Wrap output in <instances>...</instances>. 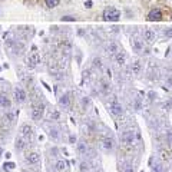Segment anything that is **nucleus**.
<instances>
[{"instance_id": "f257e3e1", "label": "nucleus", "mask_w": 172, "mask_h": 172, "mask_svg": "<svg viewBox=\"0 0 172 172\" xmlns=\"http://www.w3.org/2000/svg\"><path fill=\"white\" fill-rule=\"evenodd\" d=\"M120 17V11L115 7H106L103 10V20H108V22H116L119 20Z\"/></svg>"}, {"instance_id": "f03ea898", "label": "nucleus", "mask_w": 172, "mask_h": 172, "mask_svg": "<svg viewBox=\"0 0 172 172\" xmlns=\"http://www.w3.org/2000/svg\"><path fill=\"white\" fill-rule=\"evenodd\" d=\"M43 113H45V105H43V103H38V105H34L33 109H32V119H34V120L42 119Z\"/></svg>"}, {"instance_id": "7ed1b4c3", "label": "nucleus", "mask_w": 172, "mask_h": 172, "mask_svg": "<svg viewBox=\"0 0 172 172\" xmlns=\"http://www.w3.org/2000/svg\"><path fill=\"white\" fill-rule=\"evenodd\" d=\"M109 109H111V112H112L113 115H116V116H119V115H122V113H124L122 105L119 103V101H118L116 97H113L112 102L109 103Z\"/></svg>"}, {"instance_id": "20e7f679", "label": "nucleus", "mask_w": 172, "mask_h": 172, "mask_svg": "<svg viewBox=\"0 0 172 172\" xmlns=\"http://www.w3.org/2000/svg\"><path fill=\"white\" fill-rule=\"evenodd\" d=\"M120 141L126 145H131V143L135 142V132L134 131H125L120 136Z\"/></svg>"}, {"instance_id": "39448f33", "label": "nucleus", "mask_w": 172, "mask_h": 172, "mask_svg": "<svg viewBox=\"0 0 172 172\" xmlns=\"http://www.w3.org/2000/svg\"><path fill=\"white\" fill-rule=\"evenodd\" d=\"M38 63H40V55H39L38 52H33L29 56V59H27V66H29L30 69H33V67L38 66Z\"/></svg>"}, {"instance_id": "423d86ee", "label": "nucleus", "mask_w": 172, "mask_h": 172, "mask_svg": "<svg viewBox=\"0 0 172 172\" xmlns=\"http://www.w3.org/2000/svg\"><path fill=\"white\" fill-rule=\"evenodd\" d=\"M26 162L27 164H30V165H36V164H39L40 162V153H38V152H30V153H27L26 155Z\"/></svg>"}, {"instance_id": "0eeeda50", "label": "nucleus", "mask_w": 172, "mask_h": 172, "mask_svg": "<svg viewBox=\"0 0 172 172\" xmlns=\"http://www.w3.org/2000/svg\"><path fill=\"white\" fill-rule=\"evenodd\" d=\"M15 99L17 103H23L26 101V92L22 89V88H16L15 89Z\"/></svg>"}, {"instance_id": "6e6552de", "label": "nucleus", "mask_w": 172, "mask_h": 172, "mask_svg": "<svg viewBox=\"0 0 172 172\" xmlns=\"http://www.w3.org/2000/svg\"><path fill=\"white\" fill-rule=\"evenodd\" d=\"M20 132H22V136L25 139H30L32 138V135H33V128L30 126L29 124H25L22 126V131Z\"/></svg>"}, {"instance_id": "1a4fd4ad", "label": "nucleus", "mask_w": 172, "mask_h": 172, "mask_svg": "<svg viewBox=\"0 0 172 172\" xmlns=\"http://www.w3.org/2000/svg\"><path fill=\"white\" fill-rule=\"evenodd\" d=\"M162 19V13L161 10H158V9H153V10L149 11V15H148V20L149 22H158V20Z\"/></svg>"}, {"instance_id": "9d476101", "label": "nucleus", "mask_w": 172, "mask_h": 172, "mask_svg": "<svg viewBox=\"0 0 172 172\" xmlns=\"http://www.w3.org/2000/svg\"><path fill=\"white\" fill-rule=\"evenodd\" d=\"M0 108H3V109H10V108H11V101H10V97H7L6 95H0Z\"/></svg>"}, {"instance_id": "9b49d317", "label": "nucleus", "mask_w": 172, "mask_h": 172, "mask_svg": "<svg viewBox=\"0 0 172 172\" xmlns=\"http://www.w3.org/2000/svg\"><path fill=\"white\" fill-rule=\"evenodd\" d=\"M59 105L63 106V108H67L70 105V95L69 93H63L62 96L59 97Z\"/></svg>"}, {"instance_id": "f8f14e48", "label": "nucleus", "mask_w": 172, "mask_h": 172, "mask_svg": "<svg viewBox=\"0 0 172 172\" xmlns=\"http://www.w3.org/2000/svg\"><path fill=\"white\" fill-rule=\"evenodd\" d=\"M155 38H156V34H155V32H153L152 29H146L145 32H143V39H145L146 42H153Z\"/></svg>"}, {"instance_id": "ddd939ff", "label": "nucleus", "mask_w": 172, "mask_h": 172, "mask_svg": "<svg viewBox=\"0 0 172 172\" xmlns=\"http://www.w3.org/2000/svg\"><path fill=\"white\" fill-rule=\"evenodd\" d=\"M102 146H103V149H105V151H112L113 146H115V143H113V139L105 138L103 141H102Z\"/></svg>"}, {"instance_id": "4468645a", "label": "nucleus", "mask_w": 172, "mask_h": 172, "mask_svg": "<svg viewBox=\"0 0 172 172\" xmlns=\"http://www.w3.org/2000/svg\"><path fill=\"white\" fill-rule=\"evenodd\" d=\"M15 148L17 151H23V149H25V148H26V142H25V139H23V138H17V139H16Z\"/></svg>"}, {"instance_id": "2eb2a0df", "label": "nucleus", "mask_w": 172, "mask_h": 172, "mask_svg": "<svg viewBox=\"0 0 172 172\" xmlns=\"http://www.w3.org/2000/svg\"><path fill=\"white\" fill-rule=\"evenodd\" d=\"M55 168H56V171L63 172L65 169H66V162H65L63 159H59V161H56V164H55Z\"/></svg>"}, {"instance_id": "dca6fc26", "label": "nucleus", "mask_w": 172, "mask_h": 172, "mask_svg": "<svg viewBox=\"0 0 172 172\" xmlns=\"http://www.w3.org/2000/svg\"><path fill=\"white\" fill-rule=\"evenodd\" d=\"M17 115H19V111H17V112H7L6 115H4V120L10 124V122H13V120H15V118Z\"/></svg>"}, {"instance_id": "f3484780", "label": "nucleus", "mask_w": 172, "mask_h": 172, "mask_svg": "<svg viewBox=\"0 0 172 172\" xmlns=\"http://www.w3.org/2000/svg\"><path fill=\"white\" fill-rule=\"evenodd\" d=\"M78 152L80 153V155H86V153H88V145H86V142L78 143Z\"/></svg>"}, {"instance_id": "a211bd4d", "label": "nucleus", "mask_w": 172, "mask_h": 172, "mask_svg": "<svg viewBox=\"0 0 172 172\" xmlns=\"http://www.w3.org/2000/svg\"><path fill=\"white\" fill-rule=\"evenodd\" d=\"M106 50H108V53H111V55H116V53L119 52V50H118V45H116V43H109V46L106 48Z\"/></svg>"}, {"instance_id": "6ab92c4d", "label": "nucleus", "mask_w": 172, "mask_h": 172, "mask_svg": "<svg viewBox=\"0 0 172 172\" xmlns=\"http://www.w3.org/2000/svg\"><path fill=\"white\" fill-rule=\"evenodd\" d=\"M115 59H116V62H118V65H124L125 63V53L118 52L115 55Z\"/></svg>"}, {"instance_id": "aec40b11", "label": "nucleus", "mask_w": 172, "mask_h": 172, "mask_svg": "<svg viewBox=\"0 0 172 172\" xmlns=\"http://www.w3.org/2000/svg\"><path fill=\"white\" fill-rule=\"evenodd\" d=\"M45 3H46V6H48L49 9H53V7H56L57 4L60 3V0H45Z\"/></svg>"}, {"instance_id": "412c9836", "label": "nucleus", "mask_w": 172, "mask_h": 172, "mask_svg": "<svg viewBox=\"0 0 172 172\" xmlns=\"http://www.w3.org/2000/svg\"><path fill=\"white\" fill-rule=\"evenodd\" d=\"M132 72H134L135 75H138L139 72H141V62H135L134 66H132Z\"/></svg>"}, {"instance_id": "4be33fe9", "label": "nucleus", "mask_w": 172, "mask_h": 172, "mask_svg": "<svg viewBox=\"0 0 172 172\" xmlns=\"http://www.w3.org/2000/svg\"><path fill=\"white\" fill-rule=\"evenodd\" d=\"M49 135H50L53 139H57V138H59V131H57L56 128H52V129L49 131Z\"/></svg>"}, {"instance_id": "5701e85b", "label": "nucleus", "mask_w": 172, "mask_h": 172, "mask_svg": "<svg viewBox=\"0 0 172 172\" xmlns=\"http://www.w3.org/2000/svg\"><path fill=\"white\" fill-rule=\"evenodd\" d=\"M89 105H90V97H88V96L82 97V106L83 108H88Z\"/></svg>"}, {"instance_id": "b1692460", "label": "nucleus", "mask_w": 172, "mask_h": 172, "mask_svg": "<svg viewBox=\"0 0 172 172\" xmlns=\"http://www.w3.org/2000/svg\"><path fill=\"white\" fill-rule=\"evenodd\" d=\"M79 169H80V172H88L89 171V164H88V162H82Z\"/></svg>"}, {"instance_id": "393cba45", "label": "nucleus", "mask_w": 172, "mask_h": 172, "mask_svg": "<svg viewBox=\"0 0 172 172\" xmlns=\"http://www.w3.org/2000/svg\"><path fill=\"white\" fill-rule=\"evenodd\" d=\"M15 168H16V165L13 162H6L4 164V169H7V171H13Z\"/></svg>"}, {"instance_id": "a878e982", "label": "nucleus", "mask_w": 172, "mask_h": 172, "mask_svg": "<svg viewBox=\"0 0 172 172\" xmlns=\"http://www.w3.org/2000/svg\"><path fill=\"white\" fill-rule=\"evenodd\" d=\"M134 48L136 49V50H141V49H142V43H141L138 39H135L134 40Z\"/></svg>"}, {"instance_id": "bb28decb", "label": "nucleus", "mask_w": 172, "mask_h": 172, "mask_svg": "<svg viewBox=\"0 0 172 172\" xmlns=\"http://www.w3.org/2000/svg\"><path fill=\"white\" fill-rule=\"evenodd\" d=\"M109 90H111V86H109L108 83H105V82L102 83V92H103V93H108Z\"/></svg>"}, {"instance_id": "cd10ccee", "label": "nucleus", "mask_w": 172, "mask_h": 172, "mask_svg": "<svg viewBox=\"0 0 172 172\" xmlns=\"http://www.w3.org/2000/svg\"><path fill=\"white\" fill-rule=\"evenodd\" d=\"M62 20H63V22H75V17H72V16H65V17H62Z\"/></svg>"}, {"instance_id": "c85d7f7f", "label": "nucleus", "mask_w": 172, "mask_h": 172, "mask_svg": "<svg viewBox=\"0 0 172 172\" xmlns=\"http://www.w3.org/2000/svg\"><path fill=\"white\" fill-rule=\"evenodd\" d=\"M59 112H53L52 113V115H50V119H52V120H57V119H59Z\"/></svg>"}, {"instance_id": "c756f323", "label": "nucleus", "mask_w": 172, "mask_h": 172, "mask_svg": "<svg viewBox=\"0 0 172 172\" xmlns=\"http://www.w3.org/2000/svg\"><path fill=\"white\" fill-rule=\"evenodd\" d=\"M93 66H95V67H101V66H102L101 59H95V60H93Z\"/></svg>"}, {"instance_id": "7c9ffc66", "label": "nucleus", "mask_w": 172, "mask_h": 172, "mask_svg": "<svg viewBox=\"0 0 172 172\" xmlns=\"http://www.w3.org/2000/svg\"><path fill=\"white\" fill-rule=\"evenodd\" d=\"M125 172H134V166L132 165H126L125 166Z\"/></svg>"}, {"instance_id": "2f4dec72", "label": "nucleus", "mask_w": 172, "mask_h": 172, "mask_svg": "<svg viewBox=\"0 0 172 172\" xmlns=\"http://www.w3.org/2000/svg\"><path fill=\"white\" fill-rule=\"evenodd\" d=\"M92 4H93V3H92L90 0H88V2L85 3V7H86V9H90V7H92Z\"/></svg>"}, {"instance_id": "473e14b6", "label": "nucleus", "mask_w": 172, "mask_h": 172, "mask_svg": "<svg viewBox=\"0 0 172 172\" xmlns=\"http://www.w3.org/2000/svg\"><path fill=\"white\" fill-rule=\"evenodd\" d=\"M69 142H70V143H75V142H76V136L70 135V136H69Z\"/></svg>"}, {"instance_id": "72a5a7b5", "label": "nucleus", "mask_w": 172, "mask_h": 172, "mask_svg": "<svg viewBox=\"0 0 172 172\" xmlns=\"http://www.w3.org/2000/svg\"><path fill=\"white\" fill-rule=\"evenodd\" d=\"M135 108L138 109V111L141 109V102H139V101H136V103H135Z\"/></svg>"}]
</instances>
